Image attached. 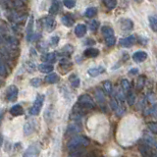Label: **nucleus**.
Instances as JSON below:
<instances>
[{
	"label": "nucleus",
	"mask_w": 157,
	"mask_h": 157,
	"mask_svg": "<svg viewBox=\"0 0 157 157\" xmlns=\"http://www.w3.org/2000/svg\"><path fill=\"white\" fill-rule=\"evenodd\" d=\"M90 144V140L86 139V136H76L72 139L68 144V149L71 151L78 150L80 148L86 147Z\"/></svg>",
	"instance_id": "1"
},
{
	"label": "nucleus",
	"mask_w": 157,
	"mask_h": 157,
	"mask_svg": "<svg viewBox=\"0 0 157 157\" xmlns=\"http://www.w3.org/2000/svg\"><path fill=\"white\" fill-rule=\"evenodd\" d=\"M78 104L85 110H91L95 107V103L88 94H82L78 99Z\"/></svg>",
	"instance_id": "2"
},
{
	"label": "nucleus",
	"mask_w": 157,
	"mask_h": 157,
	"mask_svg": "<svg viewBox=\"0 0 157 157\" xmlns=\"http://www.w3.org/2000/svg\"><path fill=\"white\" fill-rule=\"evenodd\" d=\"M101 32H102L103 36H104V38H105V42H106L107 45L108 46L115 45L116 38L114 36V31H113V29L108 27V26H104V27H102Z\"/></svg>",
	"instance_id": "3"
},
{
	"label": "nucleus",
	"mask_w": 157,
	"mask_h": 157,
	"mask_svg": "<svg viewBox=\"0 0 157 157\" xmlns=\"http://www.w3.org/2000/svg\"><path fill=\"white\" fill-rule=\"evenodd\" d=\"M44 99H45V96H44L43 94H38L36 96V100H34L32 108L29 109V113H31V115L37 116L39 113H40L42 105H43V102H44Z\"/></svg>",
	"instance_id": "4"
},
{
	"label": "nucleus",
	"mask_w": 157,
	"mask_h": 157,
	"mask_svg": "<svg viewBox=\"0 0 157 157\" xmlns=\"http://www.w3.org/2000/svg\"><path fill=\"white\" fill-rule=\"evenodd\" d=\"M40 152V145L39 144H33L26 149L24 153L25 157H34L37 156Z\"/></svg>",
	"instance_id": "5"
},
{
	"label": "nucleus",
	"mask_w": 157,
	"mask_h": 157,
	"mask_svg": "<svg viewBox=\"0 0 157 157\" xmlns=\"http://www.w3.org/2000/svg\"><path fill=\"white\" fill-rule=\"evenodd\" d=\"M18 93H19V90L16 86H10L7 90V92H6V97H7L8 101H10V102L16 101V99L18 98Z\"/></svg>",
	"instance_id": "6"
},
{
	"label": "nucleus",
	"mask_w": 157,
	"mask_h": 157,
	"mask_svg": "<svg viewBox=\"0 0 157 157\" xmlns=\"http://www.w3.org/2000/svg\"><path fill=\"white\" fill-rule=\"evenodd\" d=\"M34 36H36L33 34V16H31L27 27V40L32 41L34 38Z\"/></svg>",
	"instance_id": "7"
},
{
	"label": "nucleus",
	"mask_w": 157,
	"mask_h": 157,
	"mask_svg": "<svg viewBox=\"0 0 157 157\" xmlns=\"http://www.w3.org/2000/svg\"><path fill=\"white\" fill-rule=\"evenodd\" d=\"M120 45L123 47H126V48H129L131 46H132L134 44L136 43V37L134 36H127L125 38H122L120 39Z\"/></svg>",
	"instance_id": "8"
},
{
	"label": "nucleus",
	"mask_w": 157,
	"mask_h": 157,
	"mask_svg": "<svg viewBox=\"0 0 157 157\" xmlns=\"http://www.w3.org/2000/svg\"><path fill=\"white\" fill-rule=\"evenodd\" d=\"M44 27L48 32H52L56 27V21L53 16H48L44 19Z\"/></svg>",
	"instance_id": "9"
},
{
	"label": "nucleus",
	"mask_w": 157,
	"mask_h": 157,
	"mask_svg": "<svg viewBox=\"0 0 157 157\" xmlns=\"http://www.w3.org/2000/svg\"><path fill=\"white\" fill-rule=\"evenodd\" d=\"M120 27L124 32H129L134 29V23L130 19H122L120 22Z\"/></svg>",
	"instance_id": "10"
},
{
	"label": "nucleus",
	"mask_w": 157,
	"mask_h": 157,
	"mask_svg": "<svg viewBox=\"0 0 157 157\" xmlns=\"http://www.w3.org/2000/svg\"><path fill=\"white\" fill-rule=\"evenodd\" d=\"M146 58H147V53L142 50L136 51L134 54H132V60L136 63L144 62V60H146Z\"/></svg>",
	"instance_id": "11"
},
{
	"label": "nucleus",
	"mask_w": 157,
	"mask_h": 157,
	"mask_svg": "<svg viewBox=\"0 0 157 157\" xmlns=\"http://www.w3.org/2000/svg\"><path fill=\"white\" fill-rule=\"evenodd\" d=\"M34 130H36V123H34V121H29L24 126V132L26 136L32 135Z\"/></svg>",
	"instance_id": "12"
},
{
	"label": "nucleus",
	"mask_w": 157,
	"mask_h": 157,
	"mask_svg": "<svg viewBox=\"0 0 157 157\" xmlns=\"http://www.w3.org/2000/svg\"><path fill=\"white\" fill-rule=\"evenodd\" d=\"M105 72V68L104 67H101V66H98V67H94V68H90V70L87 71L88 75L90 77H97L101 75Z\"/></svg>",
	"instance_id": "13"
},
{
	"label": "nucleus",
	"mask_w": 157,
	"mask_h": 157,
	"mask_svg": "<svg viewBox=\"0 0 157 157\" xmlns=\"http://www.w3.org/2000/svg\"><path fill=\"white\" fill-rule=\"evenodd\" d=\"M140 152L141 153V155H144V156H150L152 155L151 146L144 142V144L140 145Z\"/></svg>",
	"instance_id": "14"
},
{
	"label": "nucleus",
	"mask_w": 157,
	"mask_h": 157,
	"mask_svg": "<svg viewBox=\"0 0 157 157\" xmlns=\"http://www.w3.org/2000/svg\"><path fill=\"white\" fill-rule=\"evenodd\" d=\"M86 57H88V58H94V57H97L99 55V50L96 48H93V47H88L86 48L85 52H83Z\"/></svg>",
	"instance_id": "15"
},
{
	"label": "nucleus",
	"mask_w": 157,
	"mask_h": 157,
	"mask_svg": "<svg viewBox=\"0 0 157 157\" xmlns=\"http://www.w3.org/2000/svg\"><path fill=\"white\" fill-rule=\"evenodd\" d=\"M59 9H60V3H59V0H52L50 9H49V14L54 16L59 12Z\"/></svg>",
	"instance_id": "16"
},
{
	"label": "nucleus",
	"mask_w": 157,
	"mask_h": 157,
	"mask_svg": "<svg viewBox=\"0 0 157 157\" xmlns=\"http://www.w3.org/2000/svg\"><path fill=\"white\" fill-rule=\"evenodd\" d=\"M86 33V27L85 25H78L75 29V34L78 36V37H82Z\"/></svg>",
	"instance_id": "17"
},
{
	"label": "nucleus",
	"mask_w": 157,
	"mask_h": 157,
	"mask_svg": "<svg viewBox=\"0 0 157 157\" xmlns=\"http://www.w3.org/2000/svg\"><path fill=\"white\" fill-rule=\"evenodd\" d=\"M82 131V128L78 124H73L70 125L67 129V135H73V134H78Z\"/></svg>",
	"instance_id": "18"
},
{
	"label": "nucleus",
	"mask_w": 157,
	"mask_h": 157,
	"mask_svg": "<svg viewBox=\"0 0 157 157\" xmlns=\"http://www.w3.org/2000/svg\"><path fill=\"white\" fill-rule=\"evenodd\" d=\"M41 60L44 62H48V63H54L56 61V54L54 52L44 54V55L41 57Z\"/></svg>",
	"instance_id": "19"
},
{
	"label": "nucleus",
	"mask_w": 157,
	"mask_h": 157,
	"mask_svg": "<svg viewBox=\"0 0 157 157\" xmlns=\"http://www.w3.org/2000/svg\"><path fill=\"white\" fill-rule=\"evenodd\" d=\"M62 23L65 25L66 27H72L74 24H75V20L72 17V15H65L62 18Z\"/></svg>",
	"instance_id": "20"
},
{
	"label": "nucleus",
	"mask_w": 157,
	"mask_h": 157,
	"mask_svg": "<svg viewBox=\"0 0 157 157\" xmlns=\"http://www.w3.org/2000/svg\"><path fill=\"white\" fill-rule=\"evenodd\" d=\"M10 113L13 115V116H20V115H23L24 114V110H23V107L21 105H14L11 109H10Z\"/></svg>",
	"instance_id": "21"
},
{
	"label": "nucleus",
	"mask_w": 157,
	"mask_h": 157,
	"mask_svg": "<svg viewBox=\"0 0 157 157\" xmlns=\"http://www.w3.org/2000/svg\"><path fill=\"white\" fill-rule=\"evenodd\" d=\"M148 22L152 31L157 33V15H151V16H149Z\"/></svg>",
	"instance_id": "22"
},
{
	"label": "nucleus",
	"mask_w": 157,
	"mask_h": 157,
	"mask_svg": "<svg viewBox=\"0 0 157 157\" xmlns=\"http://www.w3.org/2000/svg\"><path fill=\"white\" fill-rule=\"evenodd\" d=\"M53 65H50V64H40L38 66V70L41 73H51L53 71Z\"/></svg>",
	"instance_id": "23"
},
{
	"label": "nucleus",
	"mask_w": 157,
	"mask_h": 157,
	"mask_svg": "<svg viewBox=\"0 0 157 157\" xmlns=\"http://www.w3.org/2000/svg\"><path fill=\"white\" fill-rule=\"evenodd\" d=\"M144 141L150 146H156V140L150 134H144Z\"/></svg>",
	"instance_id": "24"
},
{
	"label": "nucleus",
	"mask_w": 157,
	"mask_h": 157,
	"mask_svg": "<svg viewBox=\"0 0 157 157\" xmlns=\"http://www.w3.org/2000/svg\"><path fill=\"white\" fill-rule=\"evenodd\" d=\"M69 81H70L73 87L77 88V87L80 86V78H78V77L77 75H75V74H73V75H71L70 77H69Z\"/></svg>",
	"instance_id": "25"
},
{
	"label": "nucleus",
	"mask_w": 157,
	"mask_h": 157,
	"mask_svg": "<svg viewBox=\"0 0 157 157\" xmlns=\"http://www.w3.org/2000/svg\"><path fill=\"white\" fill-rule=\"evenodd\" d=\"M126 98H127V102H128V104L129 105H134V103L136 101V96L134 94V92H132L131 90L129 91H127L126 92Z\"/></svg>",
	"instance_id": "26"
},
{
	"label": "nucleus",
	"mask_w": 157,
	"mask_h": 157,
	"mask_svg": "<svg viewBox=\"0 0 157 157\" xmlns=\"http://www.w3.org/2000/svg\"><path fill=\"white\" fill-rule=\"evenodd\" d=\"M8 74V69L6 64H5V61L2 59V57L0 56V76H7Z\"/></svg>",
	"instance_id": "27"
},
{
	"label": "nucleus",
	"mask_w": 157,
	"mask_h": 157,
	"mask_svg": "<svg viewBox=\"0 0 157 157\" xmlns=\"http://www.w3.org/2000/svg\"><path fill=\"white\" fill-rule=\"evenodd\" d=\"M45 81L48 83H56L59 81V77L56 73H51L45 78Z\"/></svg>",
	"instance_id": "28"
},
{
	"label": "nucleus",
	"mask_w": 157,
	"mask_h": 157,
	"mask_svg": "<svg viewBox=\"0 0 157 157\" xmlns=\"http://www.w3.org/2000/svg\"><path fill=\"white\" fill-rule=\"evenodd\" d=\"M96 14H97V9L95 7H90L86 10L85 16L87 18H92V17H94Z\"/></svg>",
	"instance_id": "29"
},
{
	"label": "nucleus",
	"mask_w": 157,
	"mask_h": 157,
	"mask_svg": "<svg viewBox=\"0 0 157 157\" xmlns=\"http://www.w3.org/2000/svg\"><path fill=\"white\" fill-rule=\"evenodd\" d=\"M103 90L104 91L107 93V94H112V91H113V87H112V83L109 81H105L103 82Z\"/></svg>",
	"instance_id": "30"
},
{
	"label": "nucleus",
	"mask_w": 157,
	"mask_h": 157,
	"mask_svg": "<svg viewBox=\"0 0 157 157\" xmlns=\"http://www.w3.org/2000/svg\"><path fill=\"white\" fill-rule=\"evenodd\" d=\"M102 1H103V4L110 10L116 8L117 6V0H102Z\"/></svg>",
	"instance_id": "31"
},
{
	"label": "nucleus",
	"mask_w": 157,
	"mask_h": 157,
	"mask_svg": "<svg viewBox=\"0 0 157 157\" xmlns=\"http://www.w3.org/2000/svg\"><path fill=\"white\" fill-rule=\"evenodd\" d=\"M121 86H122L123 90H124V92H125V93L131 90L130 82L128 81V80H126V78H124V80H122V82H121Z\"/></svg>",
	"instance_id": "32"
},
{
	"label": "nucleus",
	"mask_w": 157,
	"mask_h": 157,
	"mask_svg": "<svg viewBox=\"0 0 157 157\" xmlns=\"http://www.w3.org/2000/svg\"><path fill=\"white\" fill-rule=\"evenodd\" d=\"M147 127H148L149 131L152 134L157 135V122H149L148 124H147Z\"/></svg>",
	"instance_id": "33"
},
{
	"label": "nucleus",
	"mask_w": 157,
	"mask_h": 157,
	"mask_svg": "<svg viewBox=\"0 0 157 157\" xmlns=\"http://www.w3.org/2000/svg\"><path fill=\"white\" fill-rule=\"evenodd\" d=\"M96 98H97V101L100 102V103H104L105 102V97L103 92L100 90H96Z\"/></svg>",
	"instance_id": "34"
},
{
	"label": "nucleus",
	"mask_w": 157,
	"mask_h": 157,
	"mask_svg": "<svg viewBox=\"0 0 157 157\" xmlns=\"http://www.w3.org/2000/svg\"><path fill=\"white\" fill-rule=\"evenodd\" d=\"M63 4L65 5V7L71 9L74 8L76 5V0H63Z\"/></svg>",
	"instance_id": "35"
},
{
	"label": "nucleus",
	"mask_w": 157,
	"mask_h": 157,
	"mask_svg": "<svg viewBox=\"0 0 157 157\" xmlns=\"http://www.w3.org/2000/svg\"><path fill=\"white\" fill-rule=\"evenodd\" d=\"M98 27H99V24H98V22L95 21V20H93V21H91L90 24V31H92V32L97 31Z\"/></svg>",
	"instance_id": "36"
},
{
	"label": "nucleus",
	"mask_w": 157,
	"mask_h": 157,
	"mask_svg": "<svg viewBox=\"0 0 157 157\" xmlns=\"http://www.w3.org/2000/svg\"><path fill=\"white\" fill-rule=\"evenodd\" d=\"M31 85L34 87H38L39 86L41 85V80L39 78H34L31 81Z\"/></svg>",
	"instance_id": "37"
},
{
	"label": "nucleus",
	"mask_w": 157,
	"mask_h": 157,
	"mask_svg": "<svg viewBox=\"0 0 157 157\" xmlns=\"http://www.w3.org/2000/svg\"><path fill=\"white\" fill-rule=\"evenodd\" d=\"M59 38L58 36H52L51 38H50V44L51 45H57L58 44V42H59Z\"/></svg>",
	"instance_id": "38"
},
{
	"label": "nucleus",
	"mask_w": 157,
	"mask_h": 157,
	"mask_svg": "<svg viewBox=\"0 0 157 157\" xmlns=\"http://www.w3.org/2000/svg\"><path fill=\"white\" fill-rule=\"evenodd\" d=\"M144 80H141V78H139V82H137V88H139V90H140V88L142 87V86H144Z\"/></svg>",
	"instance_id": "39"
},
{
	"label": "nucleus",
	"mask_w": 157,
	"mask_h": 157,
	"mask_svg": "<svg viewBox=\"0 0 157 157\" xmlns=\"http://www.w3.org/2000/svg\"><path fill=\"white\" fill-rule=\"evenodd\" d=\"M137 73H139V70H137L136 68H135V69H131V70H130V75H136Z\"/></svg>",
	"instance_id": "40"
},
{
	"label": "nucleus",
	"mask_w": 157,
	"mask_h": 157,
	"mask_svg": "<svg viewBox=\"0 0 157 157\" xmlns=\"http://www.w3.org/2000/svg\"><path fill=\"white\" fill-rule=\"evenodd\" d=\"M3 136L1 135V134H0V147H1L2 146V144H3Z\"/></svg>",
	"instance_id": "41"
},
{
	"label": "nucleus",
	"mask_w": 157,
	"mask_h": 157,
	"mask_svg": "<svg viewBox=\"0 0 157 157\" xmlns=\"http://www.w3.org/2000/svg\"><path fill=\"white\" fill-rule=\"evenodd\" d=\"M3 114H4L3 110H1V109H0V121L2 120V118H3Z\"/></svg>",
	"instance_id": "42"
},
{
	"label": "nucleus",
	"mask_w": 157,
	"mask_h": 157,
	"mask_svg": "<svg viewBox=\"0 0 157 157\" xmlns=\"http://www.w3.org/2000/svg\"><path fill=\"white\" fill-rule=\"evenodd\" d=\"M135 1H136V2H139V3H140V2H141V1H142V0H135Z\"/></svg>",
	"instance_id": "43"
}]
</instances>
